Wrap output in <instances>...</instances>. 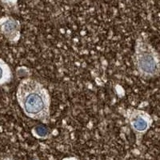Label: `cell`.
<instances>
[{
  "label": "cell",
  "mask_w": 160,
  "mask_h": 160,
  "mask_svg": "<svg viewBox=\"0 0 160 160\" xmlns=\"http://www.w3.org/2000/svg\"><path fill=\"white\" fill-rule=\"evenodd\" d=\"M134 60L137 70L143 76H153L159 71L158 58L150 44L144 40L137 41Z\"/></svg>",
  "instance_id": "2"
},
{
  "label": "cell",
  "mask_w": 160,
  "mask_h": 160,
  "mask_svg": "<svg viewBox=\"0 0 160 160\" xmlns=\"http://www.w3.org/2000/svg\"><path fill=\"white\" fill-rule=\"evenodd\" d=\"M12 79L11 68L3 59L0 58V87L9 83Z\"/></svg>",
  "instance_id": "5"
},
{
  "label": "cell",
  "mask_w": 160,
  "mask_h": 160,
  "mask_svg": "<svg viewBox=\"0 0 160 160\" xmlns=\"http://www.w3.org/2000/svg\"><path fill=\"white\" fill-rule=\"evenodd\" d=\"M6 160H10V159H6Z\"/></svg>",
  "instance_id": "8"
},
{
  "label": "cell",
  "mask_w": 160,
  "mask_h": 160,
  "mask_svg": "<svg viewBox=\"0 0 160 160\" xmlns=\"http://www.w3.org/2000/svg\"><path fill=\"white\" fill-rule=\"evenodd\" d=\"M35 160H36V159H35Z\"/></svg>",
  "instance_id": "9"
},
{
  "label": "cell",
  "mask_w": 160,
  "mask_h": 160,
  "mask_svg": "<svg viewBox=\"0 0 160 160\" xmlns=\"http://www.w3.org/2000/svg\"><path fill=\"white\" fill-rule=\"evenodd\" d=\"M128 118L131 128L137 135L144 134L151 126V118L144 111L131 108L128 111Z\"/></svg>",
  "instance_id": "4"
},
{
  "label": "cell",
  "mask_w": 160,
  "mask_h": 160,
  "mask_svg": "<svg viewBox=\"0 0 160 160\" xmlns=\"http://www.w3.org/2000/svg\"><path fill=\"white\" fill-rule=\"evenodd\" d=\"M0 33L9 42L16 43L21 37V24L11 16L0 18Z\"/></svg>",
  "instance_id": "3"
},
{
  "label": "cell",
  "mask_w": 160,
  "mask_h": 160,
  "mask_svg": "<svg viewBox=\"0 0 160 160\" xmlns=\"http://www.w3.org/2000/svg\"><path fill=\"white\" fill-rule=\"evenodd\" d=\"M17 101L29 118L47 122L50 118L51 98L41 83L33 78H24L18 84Z\"/></svg>",
  "instance_id": "1"
},
{
  "label": "cell",
  "mask_w": 160,
  "mask_h": 160,
  "mask_svg": "<svg viewBox=\"0 0 160 160\" xmlns=\"http://www.w3.org/2000/svg\"><path fill=\"white\" fill-rule=\"evenodd\" d=\"M32 134L38 138H46L50 135V131L42 125H37L32 129Z\"/></svg>",
  "instance_id": "6"
},
{
  "label": "cell",
  "mask_w": 160,
  "mask_h": 160,
  "mask_svg": "<svg viewBox=\"0 0 160 160\" xmlns=\"http://www.w3.org/2000/svg\"><path fill=\"white\" fill-rule=\"evenodd\" d=\"M63 160H77V159L75 158H64Z\"/></svg>",
  "instance_id": "7"
}]
</instances>
